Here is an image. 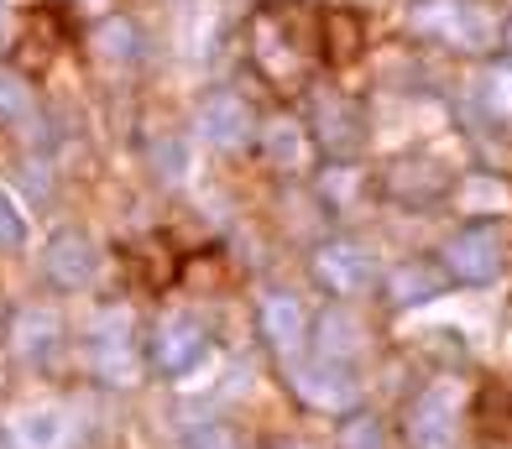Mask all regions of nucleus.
I'll list each match as a JSON object with an SVG mask.
<instances>
[{
	"mask_svg": "<svg viewBox=\"0 0 512 449\" xmlns=\"http://www.w3.org/2000/svg\"><path fill=\"white\" fill-rule=\"evenodd\" d=\"M335 449H387V439H382V423H377V418H366V413H351V423L340 429Z\"/></svg>",
	"mask_w": 512,
	"mask_h": 449,
	"instance_id": "23",
	"label": "nucleus"
},
{
	"mask_svg": "<svg viewBox=\"0 0 512 449\" xmlns=\"http://www.w3.org/2000/svg\"><path fill=\"white\" fill-rule=\"evenodd\" d=\"M246 58L256 79L277 94H304L314 84L319 53V16L304 0H267L246 21Z\"/></svg>",
	"mask_w": 512,
	"mask_h": 449,
	"instance_id": "1",
	"label": "nucleus"
},
{
	"mask_svg": "<svg viewBox=\"0 0 512 449\" xmlns=\"http://www.w3.org/2000/svg\"><path fill=\"white\" fill-rule=\"evenodd\" d=\"M183 449H241V439L230 423H194V429L183 434Z\"/></svg>",
	"mask_w": 512,
	"mask_h": 449,
	"instance_id": "25",
	"label": "nucleus"
},
{
	"mask_svg": "<svg viewBox=\"0 0 512 449\" xmlns=\"http://www.w3.org/2000/svg\"><path fill=\"white\" fill-rule=\"evenodd\" d=\"M309 340H314V356L319 361L356 366V356H361L366 340H371V329H366V319L351 309V303H330V309L319 314V324L309 329Z\"/></svg>",
	"mask_w": 512,
	"mask_h": 449,
	"instance_id": "13",
	"label": "nucleus"
},
{
	"mask_svg": "<svg viewBox=\"0 0 512 449\" xmlns=\"http://www.w3.org/2000/svg\"><path fill=\"white\" fill-rule=\"evenodd\" d=\"M262 131H256V147H262V157L272 162L277 173H309L314 162V141H309V126L298 121V115H267V121H256Z\"/></svg>",
	"mask_w": 512,
	"mask_h": 449,
	"instance_id": "15",
	"label": "nucleus"
},
{
	"mask_svg": "<svg viewBox=\"0 0 512 449\" xmlns=\"http://www.w3.org/2000/svg\"><path fill=\"white\" fill-rule=\"evenodd\" d=\"M502 262H507V235H502L497 220H471L439 246V267H445V277L460 282V288H486V282H497Z\"/></svg>",
	"mask_w": 512,
	"mask_h": 449,
	"instance_id": "4",
	"label": "nucleus"
},
{
	"mask_svg": "<svg viewBox=\"0 0 512 449\" xmlns=\"http://www.w3.org/2000/svg\"><path fill=\"white\" fill-rule=\"evenodd\" d=\"M204 350H209V329H204L199 314L168 309V314L152 324V340H147L152 371H162V376H189V371L204 361Z\"/></svg>",
	"mask_w": 512,
	"mask_h": 449,
	"instance_id": "10",
	"label": "nucleus"
},
{
	"mask_svg": "<svg viewBox=\"0 0 512 449\" xmlns=\"http://www.w3.org/2000/svg\"><path fill=\"white\" fill-rule=\"evenodd\" d=\"M277 449H314V444H277Z\"/></svg>",
	"mask_w": 512,
	"mask_h": 449,
	"instance_id": "28",
	"label": "nucleus"
},
{
	"mask_svg": "<svg viewBox=\"0 0 512 449\" xmlns=\"http://www.w3.org/2000/svg\"><path fill=\"white\" fill-rule=\"evenodd\" d=\"M199 136L220 152H241L256 141V110L241 100L236 89H215L199 105Z\"/></svg>",
	"mask_w": 512,
	"mask_h": 449,
	"instance_id": "12",
	"label": "nucleus"
},
{
	"mask_svg": "<svg viewBox=\"0 0 512 449\" xmlns=\"http://www.w3.org/2000/svg\"><path fill=\"white\" fill-rule=\"evenodd\" d=\"M304 126H309V141L319 157L330 162H356L366 152V105L356 100L351 89H304Z\"/></svg>",
	"mask_w": 512,
	"mask_h": 449,
	"instance_id": "3",
	"label": "nucleus"
},
{
	"mask_svg": "<svg viewBox=\"0 0 512 449\" xmlns=\"http://www.w3.org/2000/svg\"><path fill=\"white\" fill-rule=\"evenodd\" d=\"M408 32L460 58H486L502 47V11L492 0H408Z\"/></svg>",
	"mask_w": 512,
	"mask_h": 449,
	"instance_id": "2",
	"label": "nucleus"
},
{
	"mask_svg": "<svg viewBox=\"0 0 512 449\" xmlns=\"http://www.w3.org/2000/svg\"><path fill=\"white\" fill-rule=\"evenodd\" d=\"M95 272H100V246L89 241L84 230H58L53 241L42 246V277H48L53 288H63V293L89 288Z\"/></svg>",
	"mask_w": 512,
	"mask_h": 449,
	"instance_id": "11",
	"label": "nucleus"
},
{
	"mask_svg": "<svg viewBox=\"0 0 512 449\" xmlns=\"http://www.w3.org/2000/svg\"><path fill=\"white\" fill-rule=\"evenodd\" d=\"M377 194L387 204H403V209H429V204L455 194V173H450V162L434 157V152H398V157L382 162Z\"/></svg>",
	"mask_w": 512,
	"mask_h": 449,
	"instance_id": "5",
	"label": "nucleus"
},
{
	"mask_svg": "<svg viewBox=\"0 0 512 449\" xmlns=\"http://www.w3.org/2000/svg\"><path fill=\"white\" fill-rule=\"evenodd\" d=\"M445 288H450V277H445V267H439L434 256H408V262H398V267L387 272V282H382V293H387L392 309H418V303H434Z\"/></svg>",
	"mask_w": 512,
	"mask_h": 449,
	"instance_id": "16",
	"label": "nucleus"
},
{
	"mask_svg": "<svg viewBox=\"0 0 512 449\" xmlns=\"http://www.w3.org/2000/svg\"><path fill=\"white\" fill-rule=\"evenodd\" d=\"M58 434H63V418L53 408L48 413H32L27 423H21V444H27V449H53Z\"/></svg>",
	"mask_w": 512,
	"mask_h": 449,
	"instance_id": "24",
	"label": "nucleus"
},
{
	"mask_svg": "<svg viewBox=\"0 0 512 449\" xmlns=\"http://www.w3.org/2000/svg\"><path fill=\"white\" fill-rule=\"evenodd\" d=\"M32 110H37V94H32V84L21 79L16 68H0V121H6V126H21Z\"/></svg>",
	"mask_w": 512,
	"mask_h": 449,
	"instance_id": "21",
	"label": "nucleus"
},
{
	"mask_svg": "<svg viewBox=\"0 0 512 449\" xmlns=\"http://www.w3.org/2000/svg\"><path fill=\"white\" fill-rule=\"evenodd\" d=\"M21 241H27V220H21V209L16 199L0 188V251H16Z\"/></svg>",
	"mask_w": 512,
	"mask_h": 449,
	"instance_id": "26",
	"label": "nucleus"
},
{
	"mask_svg": "<svg viewBox=\"0 0 512 449\" xmlns=\"http://www.w3.org/2000/svg\"><path fill=\"white\" fill-rule=\"evenodd\" d=\"M256 329H262V340L277 350V356L293 361L298 350H304V340H309V314H304V303H298L293 293L272 288L262 303H256Z\"/></svg>",
	"mask_w": 512,
	"mask_h": 449,
	"instance_id": "14",
	"label": "nucleus"
},
{
	"mask_svg": "<svg viewBox=\"0 0 512 449\" xmlns=\"http://www.w3.org/2000/svg\"><path fill=\"white\" fill-rule=\"evenodd\" d=\"M89 47H95V58L110 63V68H126L136 63V53H142V37H136V27L126 16H105L95 32H89Z\"/></svg>",
	"mask_w": 512,
	"mask_h": 449,
	"instance_id": "20",
	"label": "nucleus"
},
{
	"mask_svg": "<svg viewBox=\"0 0 512 449\" xmlns=\"http://www.w3.org/2000/svg\"><path fill=\"white\" fill-rule=\"evenodd\" d=\"M361 47H366V37H361V21H356L351 11L319 16V53H324V63L345 68V63L361 58Z\"/></svg>",
	"mask_w": 512,
	"mask_h": 449,
	"instance_id": "19",
	"label": "nucleus"
},
{
	"mask_svg": "<svg viewBox=\"0 0 512 449\" xmlns=\"http://www.w3.org/2000/svg\"><path fill=\"white\" fill-rule=\"evenodd\" d=\"M283 382H288V392H293L309 413L345 418V413H356V403H361L356 366H335V361H319V356H314V361H304V356L283 361Z\"/></svg>",
	"mask_w": 512,
	"mask_h": 449,
	"instance_id": "6",
	"label": "nucleus"
},
{
	"mask_svg": "<svg viewBox=\"0 0 512 449\" xmlns=\"http://www.w3.org/2000/svg\"><path fill=\"white\" fill-rule=\"evenodd\" d=\"M89 366L105 387H136L142 376V340L131 329V314L126 309H105L89 329Z\"/></svg>",
	"mask_w": 512,
	"mask_h": 449,
	"instance_id": "8",
	"label": "nucleus"
},
{
	"mask_svg": "<svg viewBox=\"0 0 512 449\" xmlns=\"http://www.w3.org/2000/svg\"><path fill=\"white\" fill-rule=\"evenodd\" d=\"M403 439L408 449H460V392L450 376L418 387L403 408Z\"/></svg>",
	"mask_w": 512,
	"mask_h": 449,
	"instance_id": "7",
	"label": "nucleus"
},
{
	"mask_svg": "<svg viewBox=\"0 0 512 449\" xmlns=\"http://www.w3.org/2000/svg\"><path fill=\"white\" fill-rule=\"evenodd\" d=\"M481 105L492 121H512V63H492L486 68V79H481Z\"/></svg>",
	"mask_w": 512,
	"mask_h": 449,
	"instance_id": "22",
	"label": "nucleus"
},
{
	"mask_svg": "<svg viewBox=\"0 0 512 449\" xmlns=\"http://www.w3.org/2000/svg\"><path fill=\"white\" fill-rule=\"evenodd\" d=\"M63 340V324L53 309H42V303H27V309H16L11 319V345H16V356L21 361H53V350Z\"/></svg>",
	"mask_w": 512,
	"mask_h": 449,
	"instance_id": "18",
	"label": "nucleus"
},
{
	"mask_svg": "<svg viewBox=\"0 0 512 449\" xmlns=\"http://www.w3.org/2000/svg\"><path fill=\"white\" fill-rule=\"evenodd\" d=\"M0 27H6V0H0Z\"/></svg>",
	"mask_w": 512,
	"mask_h": 449,
	"instance_id": "29",
	"label": "nucleus"
},
{
	"mask_svg": "<svg viewBox=\"0 0 512 449\" xmlns=\"http://www.w3.org/2000/svg\"><path fill=\"white\" fill-rule=\"evenodd\" d=\"M502 47H507V63H512V16L502 21Z\"/></svg>",
	"mask_w": 512,
	"mask_h": 449,
	"instance_id": "27",
	"label": "nucleus"
},
{
	"mask_svg": "<svg viewBox=\"0 0 512 449\" xmlns=\"http://www.w3.org/2000/svg\"><path fill=\"white\" fill-rule=\"evenodd\" d=\"M309 272L330 298H361V293L377 288V262H371V251L361 241H351V235L319 241L314 256H309Z\"/></svg>",
	"mask_w": 512,
	"mask_h": 449,
	"instance_id": "9",
	"label": "nucleus"
},
{
	"mask_svg": "<svg viewBox=\"0 0 512 449\" xmlns=\"http://www.w3.org/2000/svg\"><path fill=\"white\" fill-rule=\"evenodd\" d=\"M465 423H471L476 449H512V387L486 382L476 392L471 413H465Z\"/></svg>",
	"mask_w": 512,
	"mask_h": 449,
	"instance_id": "17",
	"label": "nucleus"
}]
</instances>
